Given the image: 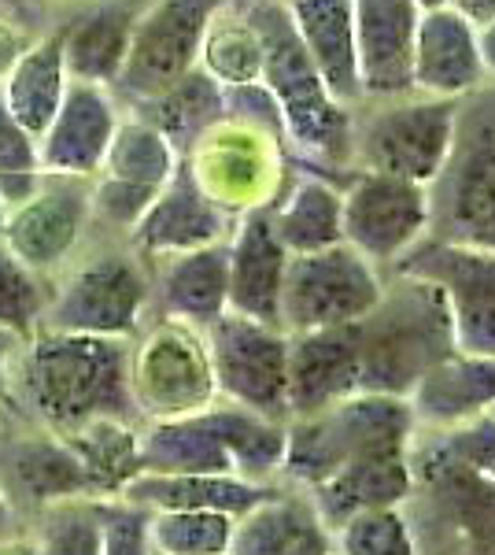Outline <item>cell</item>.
<instances>
[{
    "label": "cell",
    "mask_w": 495,
    "mask_h": 555,
    "mask_svg": "<svg viewBox=\"0 0 495 555\" xmlns=\"http://www.w3.org/2000/svg\"><path fill=\"white\" fill-rule=\"evenodd\" d=\"M230 253V311L266 326L282 319V285L289 271V253L274 234L270 208H251L233 219L226 237Z\"/></svg>",
    "instance_id": "cell-21"
},
{
    "label": "cell",
    "mask_w": 495,
    "mask_h": 555,
    "mask_svg": "<svg viewBox=\"0 0 495 555\" xmlns=\"http://www.w3.org/2000/svg\"><path fill=\"white\" fill-rule=\"evenodd\" d=\"M230 4H237V8H245V4H259V0H230Z\"/></svg>",
    "instance_id": "cell-48"
},
{
    "label": "cell",
    "mask_w": 495,
    "mask_h": 555,
    "mask_svg": "<svg viewBox=\"0 0 495 555\" xmlns=\"http://www.w3.org/2000/svg\"><path fill=\"white\" fill-rule=\"evenodd\" d=\"M182 156L152 122L126 115L115 130V141L104 156V167L89 182V201H93V219L104 227L130 234L156 201L159 190L174 178Z\"/></svg>",
    "instance_id": "cell-16"
},
{
    "label": "cell",
    "mask_w": 495,
    "mask_h": 555,
    "mask_svg": "<svg viewBox=\"0 0 495 555\" xmlns=\"http://www.w3.org/2000/svg\"><path fill=\"white\" fill-rule=\"evenodd\" d=\"M414 4H418V8H421V12H429V8H444V4H447V0H414Z\"/></svg>",
    "instance_id": "cell-47"
},
{
    "label": "cell",
    "mask_w": 495,
    "mask_h": 555,
    "mask_svg": "<svg viewBox=\"0 0 495 555\" xmlns=\"http://www.w3.org/2000/svg\"><path fill=\"white\" fill-rule=\"evenodd\" d=\"M477 49H481L484 78H492V82H495V23L477 30Z\"/></svg>",
    "instance_id": "cell-42"
},
{
    "label": "cell",
    "mask_w": 495,
    "mask_h": 555,
    "mask_svg": "<svg viewBox=\"0 0 495 555\" xmlns=\"http://www.w3.org/2000/svg\"><path fill=\"white\" fill-rule=\"evenodd\" d=\"M8 400L56 437L101 418L141 423L130 392V341L34 330L12 352Z\"/></svg>",
    "instance_id": "cell-1"
},
{
    "label": "cell",
    "mask_w": 495,
    "mask_h": 555,
    "mask_svg": "<svg viewBox=\"0 0 495 555\" xmlns=\"http://www.w3.org/2000/svg\"><path fill=\"white\" fill-rule=\"evenodd\" d=\"M34 555H101L104 552V500H60L41 507Z\"/></svg>",
    "instance_id": "cell-36"
},
{
    "label": "cell",
    "mask_w": 495,
    "mask_h": 555,
    "mask_svg": "<svg viewBox=\"0 0 495 555\" xmlns=\"http://www.w3.org/2000/svg\"><path fill=\"white\" fill-rule=\"evenodd\" d=\"M119 122L122 115L112 89L93 82H70L56 119L38 138L41 175L93 182L96 171L104 167V156L112 149Z\"/></svg>",
    "instance_id": "cell-19"
},
{
    "label": "cell",
    "mask_w": 495,
    "mask_h": 555,
    "mask_svg": "<svg viewBox=\"0 0 495 555\" xmlns=\"http://www.w3.org/2000/svg\"><path fill=\"white\" fill-rule=\"evenodd\" d=\"M385 282L389 274H381L348 245H333L311 256H289L277 326L296 337L363 322L381 304Z\"/></svg>",
    "instance_id": "cell-12"
},
{
    "label": "cell",
    "mask_w": 495,
    "mask_h": 555,
    "mask_svg": "<svg viewBox=\"0 0 495 555\" xmlns=\"http://www.w3.org/2000/svg\"><path fill=\"white\" fill-rule=\"evenodd\" d=\"M152 311V267L122 248H96L75 263L41 311L38 330L133 341Z\"/></svg>",
    "instance_id": "cell-8"
},
{
    "label": "cell",
    "mask_w": 495,
    "mask_h": 555,
    "mask_svg": "<svg viewBox=\"0 0 495 555\" xmlns=\"http://www.w3.org/2000/svg\"><path fill=\"white\" fill-rule=\"evenodd\" d=\"M414 441L495 486V415L473 418V423L444 429V434H414Z\"/></svg>",
    "instance_id": "cell-39"
},
{
    "label": "cell",
    "mask_w": 495,
    "mask_h": 555,
    "mask_svg": "<svg viewBox=\"0 0 495 555\" xmlns=\"http://www.w3.org/2000/svg\"><path fill=\"white\" fill-rule=\"evenodd\" d=\"M4 478L0 489L23 492L38 507L60 504V500H101L93 478H89L82 455L70 449L67 437H56L49 429H34L8 444L4 452Z\"/></svg>",
    "instance_id": "cell-29"
},
{
    "label": "cell",
    "mask_w": 495,
    "mask_h": 555,
    "mask_svg": "<svg viewBox=\"0 0 495 555\" xmlns=\"http://www.w3.org/2000/svg\"><path fill=\"white\" fill-rule=\"evenodd\" d=\"M414 415L407 397L385 392H355L318 415L285 423V463L282 486L314 492L366 455L411 449Z\"/></svg>",
    "instance_id": "cell-5"
},
{
    "label": "cell",
    "mask_w": 495,
    "mask_h": 555,
    "mask_svg": "<svg viewBox=\"0 0 495 555\" xmlns=\"http://www.w3.org/2000/svg\"><path fill=\"white\" fill-rule=\"evenodd\" d=\"M344 245L389 274L429 237V190L392 175L355 171L340 182Z\"/></svg>",
    "instance_id": "cell-15"
},
{
    "label": "cell",
    "mask_w": 495,
    "mask_h": 555,
    "mask_svg": "<svg viewBox=\"0 0 495 555\" xmlns=\"http://www.w3.org/2000/svg\"><path fill=\"white\" fill-rule=\"evenodd\" d=\"M0 8H8V12L15 15V23H23L26 15H30V8H26V0H0Z\"/></svg>",
    "instance_id": "cell-45"
},
{
    "label": "cell",
    "mask_w": 495,
    "mask_h": 555,
    "mask_svg": "<svg viewBox=\"0 0 495 555\" xmlns=\"http://www.w3.org/2000/svg\"><path fill=\"white\" fill-rule=\"evenodd\" d=\"M389 274L437 285L452 319L455 352L495 360V253L426 237Z\"/></svg>",
    "instance_id": "cell-14"
},
{
    "label": "cell",
    "mask_w": 495,
    "mask_h": 555,
    "mask_svg": "<svg viewBox=\"0 0 495 555\" xmlns=\"http://www.w3.org/2000/svg\"><path fill=\"white\" fill-rule=\"evenodd\" d=\"M285 423L233 404L167 423L141 426V470L148 474H226L256 486H282Z\"/></svg>",
    "instance_id": "cell-3"
},
{
    "label": "cell",
    "mask_w": 495,
    "mask_h": 555,
    "mask_svg": "<svg viewBox=\"0 0 495 555\" xmlns=\"http://www.w3.org/2000/svg\"><path fill=\"white\" fill-rule=\"evenodd\" d=\"M363 392L411 397L421 374L455 352L452 319L437 285L389 274L381 304L355 322Z\"/></svg>",
    "instance_id": "cell-4"
},
{
    "label": "cell",
    "mask_w": 495,
    "mask_h": 555,
    "mask_svg": "<svg viewBox=\"0 0 495 555\" xmlns=\"http://www.w3.org/2000/svg\"><path fill=\"white\" fill-rule=\"evenodd\" d=\"M204 337L222 404L289 423V334L226 311Z\"/></svg>",
    "instance_id": "cell-13"
},
{
    "label": "cell",
    "mask_w": 495,
    "mask_h": 555,
    "mask_svg": "<svg viewBox=\"0 0 495 555\" xmlns=\"http://www.w3.org/2000/svg\"><path fill=\"white\" fill-rule=\"evenodd\" d=\"M414 492V470H411V449H389L366 455L351 463L326 486H318L308 496L314 500L318 515L329 522V530L344 526L348 518L363 512H381V507H403Z\"/></svg>",
    "instance_id": "cell-31"
},
{
    "label": "cell",
    "mask_w": 495,
    "mask_h": 555,
    "mask_svg": "<svg viewBox=\"0 0 495 555\" xmlns=\"http://www.w3.org/2000/svg\"><path fill=\"white\" fill-rule=\"evenodd\" d=\"M337 555H421L403 507H381L348 518L333 530Z\"/></svg>",
    "instance_id": "cell-37"
},
{
    "label": "cell",
    "mask_w": 495,
    "mask_h": 555,
    "mask_svg": "<svg viewBox=\"0 0 495 555\" xmlns=\"http://www.w3.org/2000/svg\"><path fill=\"white\" fill-rule=\"evenodd\" d=\"M230 555H337V537L308 492L277 486L237 518Z\"/></svg>",
    "instance_id": "cell-28"
},
{
    "label": "cell",
    "mask_w": 495,
    "mask_h": 555,
    "mask_svg": "<svg viewBox=\"0 0 495 555\" xmlns=\"http://www.w3.org/2000/svg\"><path fill=\"white\" fill-rule=\"evenodd\" d=\"M447 8L463 15V20L473 26V30H481V26L495 23V0H447Z\"/></svg>",
    "instance_id": "cell-41"
},
{
    "label": "cell",
    "mask_w": 495,
    "mask_h": 555,
    "mask_svg": "<svg viewBox=\"0 0 495 555\" xmlns=\"http://www.w3.org/2000/svg\"><path fill=\"white\" fill-rule=\"evenodd\" d=\"M429 237L495 253V82L458 101L447 164L429 185Z\"/></svg>",
    "instance_id": "cell-6"
},
{
    "label": "cell",
    "mask_w": 495,
    "mask_h": 555,
    "mask_svg": "<svg viewBox=\"0 0 495 555\" xmlns=\"http://www.w3.org/2000/svg\"><path fill=\"white\" fill-rule=\"evenodd\" d=\"M237 518L222 512H148V541L159 555H230Z\"/></svg>",
    "instance_id": "cell-35"
},
{
    "label": "cell",
    "mask_w": 495,
    "mask_h": 555,
    "mask_svg": "<svg viewBox=\"0 0 495 555\" xmlns=\"http://www.w3.org/2000/svg\"><path fill=\"white\" fill-rule=\"evenodd\" d=\"M351 12L363 104L414 93V34L421 8L414 0H351Z\"/></svg>",
    "instance_id": "cell-20"
},
{
    "label": "cell",
    "mask_w": 495,
    "mask_h": 555,
    "mask_svg": "<svg viewBox=\"0 0 495 555\" xmlns=\"http://www.w3.org/2000/svg\"><path fill=\"white\" fill-rule=\"evenodd\" d=\"M152 308L164 319L188 322L207 330L230 311V253L222 245H207L152 263Z\"/></svg>",
    "instance_id": "cell-26"
},
{
    "label": "cell",
    "mask_w": 495,
    "mask_h": 555,
    "mask_svg": "<svg viewBox=\"0 0 495 555\" xmlns=\"http://www.w3.org/2000/svg\"><path fill=\"white\" fill-rule=\"evenodd\" d=\"M101 555H152L148 512L130 500H104V552Z\"/></svg>",
    "instance_id": "cell-40"
},
{
    "label": "cell",
    "mask_w": 495,
    "mask_h": 555,
    "mask_svg": "<svg viewBox=\"0 0 495 555\" xmlns=\"http://www.w3.org/2000/svg\"><path fill=\"white\" fill-rule=\"evenodd\" d=\"M38 4H75V0H26V8H30V12H34Z\"/></svg>",
    "instance_id": "cell-46"
},
{
    "label": "cell",
    "mask_w": 495,
    "mask_h": 555,
    "mask_svg": "<svg viewBox=\"0 0 495 555\" xmlns=\"http://www.w3.org/2000/svg\"><path fill=\"white\" fill-rule=\"evenodd\" d=\"M38 182H41L38 141L12 119L4 96H0V204H4V211L26 201V196L38 190Z\"/></svg>",
    "instance_id": "cell-38"
},
{
    "label": "cell",
    "mask_w": 495,
    "mask_h": 555,
    "mask_svg": "<svg viewBox=\"0 0 495 555\" xmlns=\"http://www.w3.org/2000/svg\"><path fill=\"white\" fill-rule=\"evenodd\" d=\"M270 222L289 256H311L344 245L340 182L314 171H296L270 204Z\"/></svg>",
    "instance_id": "cell-30"
},
{
    "label": "cell",
    "mask_w": 495,
    "mask_h": 555,
    "mask_svg": "<svg viewBox=\"0 0 495 555\" xmlns=\"http://www.w3.org/2000/svg\"><path fill=\"white\" fill-rule=\"evenodd\" d=\"M277 486H256L245 478L226 474H148L141 470L122 489V500L145 507V512H222V515H248L259 507Z\"/></svg>",
    "instance_id": "cell-32"
},
{
    "label": "cell",
    "mask_w": 495,
    "mask_h": 555,
    "mask_svg": "<svg viewBox=\"0 0 495 555\" xmlns=\"http://www.w3.org/2000/svg\"><path fill=\"white\" fill-rule=\"evenodd\" d=\"M237 12L245 15L259 38V52H263L259 82L270 93V101L277 104V115H282L285 149L296 152L303 171L326 178L337 175V182H344L351 175V122H355V112L333 101V93L308 60L300 38H296L282 0H259V4H245Z\"/></svg>",
    "instance_id": "cell-2"
},
{
    "label": "cell",
    "mask_w": 495,
    "mask_h": 555,
    "mask_svg": "<svg viewBox=\"0 0 495 555\" xmlns=\"http://www.w3.org/2000/svg\"><path fill=\"white\" fill-rule=\"evenodd\" d=\"M414 492L403 504L421 555H495V486L411 444Z\"/></svg>",
    "instance_id": "cell-9"
},
{
    "label": "cell",
    "mask_w": 495,
    "mask_h": 555,
    "mask_svg": "<svg viewBox=\"0 0 495 555\" xmlns=\"http://www.w3.org/2000/svg\"><path fill=\"white\" fill-rule=\"evenodd\" d=\"M492 415H495V411H492Z\"/></svg>",
    "instance_id": "cell-51"
},
{
    "label": "cell",
    "mask_w": 495,
    "mask_h": 555,
    "mask_svg": "<svg viewBox=\"0 0 495 555\" xmlns=\"http://www.w3.org/2000/svg\"><path fill=\"white\" fill-rule=\"evenodd\" d=\"M148 0H75L56 30L63 38L70 82L115 86L130 49V34Z\"/></svg>",
    "instance_id": "cell-23"
},
{
    "label": "cell",
    "mask_w": 495,
    "mask_h": 555,
    "mask_svg": "<svg viewBox=\"0 0 495 555\" xmlns=\"http://www.w3.org/2000/svg\"><path fill=\"white\" fill-rule=\"evenodd\" d=\"M484 86L477 30L452 8H429L414 34V93L466 101Z\"/></svg>",
    "instance_id": "cell-24"
},
{
    "label": "cell",
    "mask_w": 495,
    "mask_h": 555,
    "mask_svg": "<svg viewBox=\"0 0 495 555\" xmlns=\"http://www.w3.org/2000/svg\"><path fill=\"white\" fill-rule=\"evenodd\" d=\"M89 222H93V201L86 178L41 175L38 190L4 211L0 245L30 274L44 278L75 256Z\"/></svg>",
    "instance_id": "cell-17"
},
{
    "label": "cell",
    "mask_w": 495,
    "mask_h": 555,
    "mask_svg": "<svg viewBox=\"0 0 495 555\" xmlns=\"http://www.w3.org/2000/svg\"><path fill=\"white\" fill-rule=\"evenodd\" d=\"M0 222H4V204H0Z\"/></svg>",
    "instance_id": "cell-49"
},
{
    "label": "cell",
    "mask_w": 495,
    "mask_h": 555,
    "mask_svg": "<svg viewBox=\"0 0 495 555\" xmlns=\"http://www.w3.org/2000/svg\"><path fill=\"white\" fill-rule=\"evenodd\" d=\"M455 122L458 101L421 93L359 104L351 122V175H392L429 190L447 164Z\"/></svg>",
    "instance_id": "cell-7"
},
{
    "label": "cell",
    "mask_w": 495,
    "mask_h": 555,
    "mask_svg": "<svg viewBox=\"0 0 495 555\" xmlns=\"http://www.w3.org/2000/svg\"><path fill=\"white\" fill-rule=\"evenodd\" d=\"M19 341H23V337L0 330V400H8V366H12V352H15V345H19Z\"/></svg>",
    "instance_id": "cell-43"
},
{
    "label": "cell",
    "mask_w": 495,
    "mask_h": 555,
    "mask_svg": "<svg viewBox=\"0 0 495 555\" xmlns=\"http://www.w3.org/2000/svg\"><path fill=\"white\" fill-rule=\"evenodd\" d=\"M363 392L355 322L289 337V423Z\"/></svg>",
    "instance_id": "cell-22"
},
{
    "label": "cell",
    "mask_w": 495,
    "mask_h": 555,
    "mask_svg": "<svg viewBox=\"0 0 495 555\" xmlns=\"http://www.w3.org/2000/svg\"><path fill=\"white\" fill-rule=\"evenodd\" d=\"M67 86L70 75H67V60H63V38L56 26H52V30L34 38L15 56V64L0 78V96H4L12 119L38 141L49 130V122L56 119Z\"/></svg>",
    "instance_id": "cell-33"
},
{
    "label": "cell",
    "mask_w": 495,
    "mask_h": 555,
    "mask_svg": "<svg viewBox=\"0 0 495 555\" xmlns=\"http://www.w3.org/2000/svg\"><path fill=\"white\" fill-rule=\"evenodd\" d=\"M418 434H444L495 411V360L452 352L429 366L407 397Z\"/></svg>",
    "instance_id": "cell-25"
},
{
    "label": "cell",
    "mask_w": 495,
    "mask_h": 555,
    "mask_svg": "<svg viewBox=\"0 0 495 555\" xmlns=\"http://www.w3.org/2000/svg\"><path fill=\"white\" fill-rule=\"evenodd\" d=\"M130 392L141 426L219 404L204 330L159 315L130 341Z\"/></svg>",
    "instance_id": "cell-10"
},
{
    "label": "cell",
    "mask_w": 495,
    "mask_h": 555,
    "mask_svg": "<svg viewBox=\"0 0 495 555\" xmlns=\"http://www.w3.org/2000/svg\"><path fill=\"white\" fill-rule=\"evenodd\" d=\"M152 555H159V552H152Z\"/></svg>",
    "instance_id": "cell-50"
},
{
    "label": "cell",
    "mask_w": 495,
    "mask_h": 555,
    "mask_svg": "<svg viewBox=\"0 0 495 555\" xmlns=\"http://www.w3.org/2000/svg\"><path fill=\"white\" fill-rule=\"evenodd\" d=\"M133 115L152 122L185 159L207 130L226 119V86L214 82L204 67H196L178 86L159 93L156 101L133 107Z\"/></svg>",
    "instance_id": "cell-34"
},
{
    "label": "cell",
    "mask_w": 495,
    "mask_h": 555,
    "mask_svg": "<svg viewBox=\"0 0 495 555\" xmlns=\"http://www.w3.org/2000/svg\"><path fill=\"white\" fill-rule=\"evenodd\" d=\"M8 526H12V500H8L4 489H0V541L8 537Z\"/></svg>",
    "instance_id": "cell-44"
},
{
    "label": "cell",
    "mask_w": 495,
    "mask_h": 555,
    "mask_svg": "<svg viewBox=\"0 0 495 555\" xmlns=\"http://www.w3.org/2000/svg\"><path fill=\"white\" fill-rule=\"evenodd\" d=\"M230 0H148L115 78V101L141 107L200 67L211 23Z\"/></svg>",
    "instance_id": "cell-11"
},
{
    "label": "cell",
    "mask_w": 495,
    "mask_h": 555,
    "mask_svg": "<svg viewBox=\"0 0 495 555\" xmlns=\"http://www.w3.org/2000/svg\"><path fill=\"white\" fill-rule=\"evenodd\" d=\"M233 230V215H226L211 201L200 182L188 171V164H178L174 178L159 190L148 211L141 215L138 227L126 234V245L133 248L145 263H159V259L196 253L207 245H222Z\"/></svg>",
    "instance_id": "cell-18"
},
{
    "label": "cell",
    "mask_w": 495,
    "mask_h": 555,
    "mask_svg": "<svg viewBox=\"0 0 495 555\" xmlns=\"http://www.w3.org/2000/svg\"><path fill=\"white\" fill-rule=\"evenodd\" d=\"M282 8L333 101L355 112L363 104V86H359L351 0H282Z\"/></svg>",
    "instance_id": "cell-27"
}]
</instances>
